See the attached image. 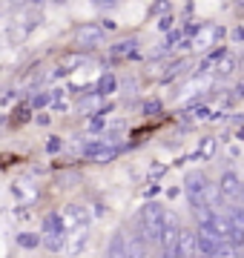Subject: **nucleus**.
Returning <instances> with one entry per match:
<instances>
[{
	"mask_svg": "<svg viewBox=\"0 0 244 258\" xmlns=\"http://www.w3.org/2000/svg\"><path fill=\"white\" fill-rule=\"evenodd\" d=\"M216 186H218V192H221V198H230V201H238V195H241V181H238L235 172H224Z\"/></svg>",
	"mask_w": 244,
	"mask_h": 258,
	"instance_id": "obj_3",
	"label": "nucleus"
},
{
	"mask_svg": "<svg viewBox=\"0 0 244 258\" xmlns=\"http://www.w3.org/2000/svg\"><path fill=\"white\" fill-rule=\"evenodd\" d=\"M49 152H57V149H60V141H57V138H52V141H49Z\"/></svg>",
	"mask_w": 244,
	"mask_h": 258,
	"instance_id": "obj_15",
	"label": "nucleus"
},
{
	"mask_svg": "<svg viewBox=\"0 0 244 258\" xmlns=\"http://www.w3.org/2000/svg\"><path fill=\"white\" fill-rule=\"evenodd\" d=\"M26 3H32V6H40V3H46V0H26Z\"/></svg>",
	"mask_w": 244,
	"mask_h": 258,
	"instance_id": "obj_16",
	"label": "nucleus"
},
{
	"mask_svg": "<svg viewBox=\"0 0 244 258\" xmlns=\"http://www.w3.org/2000/svg\"><path fill=\"white\" fill-rule=\"evenodd\" d=\"M18 244H20V247H26V249H32V247H38V244H40V238L35 235V232H20Z\"/></svg>",
	"mask_w": 244,
	"mask_h": 258,
	"instance_id": "obj_11",
	"label": "nucleus"
},
{
	"mask_svg": "<svg viewBox=\"0 0 244 258\" xmlns=\"http://www.w3.org/2000/svg\"><path fill=\"white\" fill-rule=\"evenodd\" d=\"M204 204L210 207V210L221 207V192H218L216 184H204Z\"/></svg>",
	"mask_w": 244,
	"mask_h": 258,
	"instance_id": "obj_7",
	"label": "nucleus"
},
{
	"mask_svg": "<svg viewBox=\"0 0 244 258\" xmlns=\"http://www.w3.org/2000/svg\"><path fill=\"white\" fill-rule=\"evenodd\" d=\"M161 221H164V210H161L158 204H147V207L141 210V232H144V238L158 241Z\"/></svg>",
	"mask_w": 244,
	"mask_h": 258,
	"instance_id": "obj_1",
	"label": "nucleus"
},
{
	"mask_svg": "<svg viewBox=\"0 0 244 258\" xmlns=\"http://www.w3.org/2000/svg\"><path fill=\"white\" fill-rule=\"evenodd\" d=\"M60 3H64V0H60Z\"/></svg>",
	"mask_w": 244,
	"mask_h": 258,
	"instance_id": "obj_17",
	"label": "nucleus"
},
{
	"mask_svg": "<svg viewBox=\"0 0 244 258\" xmlns=\"http://www.w3.org/2000/svg\"><path fill=\"white\" fill-rule=\"evenodd\" d=\"M213 149H216V141L207 138L204 144H201V155H213Z\"/></svg>",
	"mask_w": 244,
	"mask_h": 258,
	"instance_id": "obj_14",
	"label": "nucleus"
},
{
	"mask_svg": "<svg viewBox=\"0 0 244 258\" xmlns=\"http://www.w3.org/2000/svg\"><path fill=\"white\" fill-rule=\"evenodd\" d=\"M124 255H127V258H147V247H144V238L132 235L130 241H124Z\"/></svg>",
	"mask_w": 244,
	"mask_h": 258,
	"instance_id": "obj_6",
	"label": "nucleus"
},
{
	"mask_svg": "<svg viewBox=\"0 0 244 258\" xmlns=\"http://www.w3.org/2000/svg\"><path fill=\"white\" fill-rule=\"evenodd\" d=\"M178 258H196L198 255V244H196V232L193 230H178V241H175Z\"/></svg>",
	"mask_w": 244,
	"mask_h": 258,
	"instance_id": "obj_4",
	"label": "nucleus"
},
{
	"mask_svg": "<svg viewBox=\"0 0 244 258\" xmlns=\"http://www.w3.org/2000/svg\"><path fill=\"white\" fill-rule=\"evenodd\" d=\"M84 155L95 164H109L115 155H118V149L115 147H106V141H92V144H86L84 147Z\"/></svg>",
	"mask_w": 244,
	"mask_h": 258,
	"instance_id": "obj_2",
	"label": "nucleus"
},
{
	"mask_svg": "<svg viewBox=\"0 0 244 258\" xmlns=\"http://www.w3.org/2000/svg\"><path fill=\"white\" fill-rule=\"evenodd\" d=\"M64 241H66V235H64V232H46V238H43V244H46L49 249H55V252H57V249L64 247Z\"/></svg>",
	"mask_w": 244,
	"mask_h": 258,
	"instance_id": "obj_10",
	"label": "nucleus"
},
{
	"mask_svg": "<svg viewBox=\"0 0 244 258\" xmlns=\"http://www.w3.org/2000/svg\"><path fill=\"white\" fill-rule=\"evenodd\" d=\"M112 89H115V78H103V81L98 83V92H101V95L112 92Z\"/></svg>",
	"mask_w": 244,
	"mask_h": 258,
	"instance_id": "obj_13",
	"label": "nucleus"
},
{
	"mask_svg": "<svg viewBox=\"0 0 244 258\" xmlns=\"http://www.w3.org/2000/svg\"><path fill=\"white\" fill-rule=\"evenodd\" d=\"M124 232H115L112 241H109V252H106V258H127L124 255Z\"/></svg>",
	"mask_w": 244,
	"mask_h": 258,
	"instance_id": "obj_8",
	"label": "nucleus"
},
{
	"mask_svg": "<svg viewBox=\"0 0 244 258\" xmlns=\"http://www.w3.org/2000/svg\"><path fill=\"white\" fill-rule=\"evenodd\" d=\"M103 37V29L98 23H84V26L75 29V40L78 43H84V46H95V43H101Z\"/></svg>",
	"mask_w": 244,
	"mask_h": 258,
	"instance_id": "obj_5",
	"label": "nucleus"
},
{
	"mask_svg": "<svg viewBox=\"0 0 244 258\" xmlns=\"http://www.w3.org/2000/svg\"><path fill=\"white\" fill-rule=\"evenodd\" d=\"M132 49H135V40H124L112 49V55H132Z\"/></svg>",
	"mask_w": 244,
	"mask_h": 258,
	"instance_id": "obj_12",
	"label": "nucleus"
},
{
	"mask_svg": "<svg viewBox=\"0 0 244 258\" xmlns=\"http://www.w3.org/2000/svg\"><path fill=\"white\" fill-rule=\"evenodd\" d=\"M43 232H64V218L57 212H49L43 218Z\"/></svg>",
	"mask_w": 244,
	"mask_h": 258,
	"instance_id": "obj_9",
	"label": "nucleus"
}]
</instances>
